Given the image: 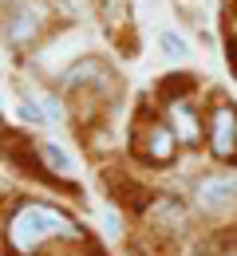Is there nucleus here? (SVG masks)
<instances>
[{
  "label": "nucleus",
  "instance_id": "nucleus-1",
  "mask_svg": "<svg viewBox=\"0 0 237 256\" xmlns=\"http://www.w3.org/2000/svg\"><path fill=\"white\" fill-rule=\"evenodd\" d=\"M52 240H79V228L71 224L68 213H60L52 205H40V201H28L16 213H8V224H4L8 252L36 256L40 248H48Z\"/></svg>",
  "mask_w": 237,
  "mask_h": 256
},
{
  "label": "nucleus",
  "instance_id": "nucleus-2",
  "mask_svg": "<svg viewBox=\"0 0 237 256\" xmlns=\"http://www.w3.org/2000/svg\"><path fill=\"white\" fill-rule=\"evenodd\" d=\"M174 150H178V134L170 122L154 118V114H138L135 122V154L150 166H166L174 162Z\"/></svg>",
  "mask_w": 237,
  "mask_h": 256
},
{
  "label": "nucleus",
  "instance_id": "nucleus-3",
  "mask_svg": "<svg viewBox=\"0 0 237 256\" xmlns=\"http://www.w3.org/2000/svg\"><path fill=\"white\" fill-rule=\"evenodd\" d=\"M194 201L205 217H221L225 209H233L237 201V178L233 174H205L194 190Z\"/></svg>",
  "mask_w": 237,
  "mask_h": 256
},
{
  "label": "nucleus",
  "instance_id": "nucleus-4",
  "mask_svg": "<svg viewBox=\"0 0 237 256\" xmlns=\"http://www.w3.org/2000/svg\"><path fill=\"white\" fill-rule=\"evenodd\" d=\"M209 146L217 158H233L237 154V110L217 102L209 110Z\"/></svg>",
  "mask_w": 237,
  "mask_h": 256
},
{
  "label": "nucleus",
  "instance_id": "nucleus-5",
  "mask_svg": "<svg viewBox=\"0 0 237 256\" xmlns=\"http://www.w3.org/2000/svg\"><path fill=\"white\" fill-rule=\"evenodd\" d=\"M166 122L174 126L178 142H186V146L202 142V122H198V114L190 110V102H170L166 106Z\"/></svg>",
  "mask_w": 237,
  "mask_h": 256
},
{
  "label": "nucleus",
  "instance_id": "nucleus-6",
  "mask_svg": "<svg viewBox=\"0 0 237 256\" xmlns=\"http://www.w3.org/2000/svg\"><path fill=\"white\" fill-rule=\"evenodd\" d=\"M8 40L12 44H32L36 32H40V12L32 4H16V12H8Z\"/></svg>",
  "mask_w": 237,
  "mask_h": 256
},
{
  "label": "nucleus",
  "instance_id": "nucleus-7",
  "mask_svg": "<svg viewBox=\"0 0 237 256\" xmlns=\"http://www.w3.org/2000/svg\"><path fill=\"white\" fill-rule=\"evenodd\" d=\"M36 150H40V162H44L48 174H56V178H64V182H75V162H71L56 142H40Z\"/></svg>",
  "mask_w": 237,
  "mask_h": 256
},
{
  "label": "nucleus",
  "instance_id": "nucleus-8",
  "mask_svg": "<svg viewBox=\"0 0 237 256\" xmlns=\"http://www.w3.org/2000/svg\"><path fill=\"white\" fill-rule=\"evenodd\" d=\"M154 224H162V228H182V224H186L182 205H178L174 197H158V205H154Z\"/></svg>",
  "mask_w": 237,
  "mask_h": 256
},
{
  "label": "nucleus",
  "instance_id": "nucleus-9",
  "mask_svg": "<svg viewBox=\"0 0 237 256\" xmlns=\"http://www.w3.org/2000/svg\"><path fill=\"white\" fill-rule=\"evenodd\" d=\"M158 48H162V56H166V60H178V64H182V60H190V44H186L178 32H162V36H158Z\"/></svg>",
  "mask_w": 237,
  "mask_h": 256
},
{
  "label": "nucleus",
  "instance_id": "nucleus-10",
  "mask_svg": "<svg viewBox=\"0 0 237 256\" xmlns=\"http://www.w3.org/2000/svg\"><path fill=\"white\" fill-rule=\"evenodd\" d=\"M36 102H40V110H44L48 122H60V102H56L52 95H36Z\"/></svg>",
  "mask_w": 237,
  "mask_h": 256
},
{
  "label": "nucleus",
  "instance_id": "nucleus-11",
  "mask_svg": "<svg viewBox=\"0 0 237 256\" xmlns=\"http://www.w3.org/2000/svg\"><path fill=\"white\" fill-rule=\"evenodd\" d=\"M103 228H107V232H111V236H119V217H115V213H111V209H107V213H103Z\"/></svg>",
  "mask_w": 237,
  "mask_h": 256
},
{
  "label": "nucleus",
  "instance_id": "nucleus-12",
  "mask_svg": "<svg viewBox=\"0 0 237 256\" xmlns=\"http://www.w3.org/2000/svg\"><path fill=\"white\" fill-rule=\"evenodd\" d=\"M229 256H237V252H229Z\"/></svg>",
  "mask_w": 237,
  "mask_h": 256
}]
</instances>
